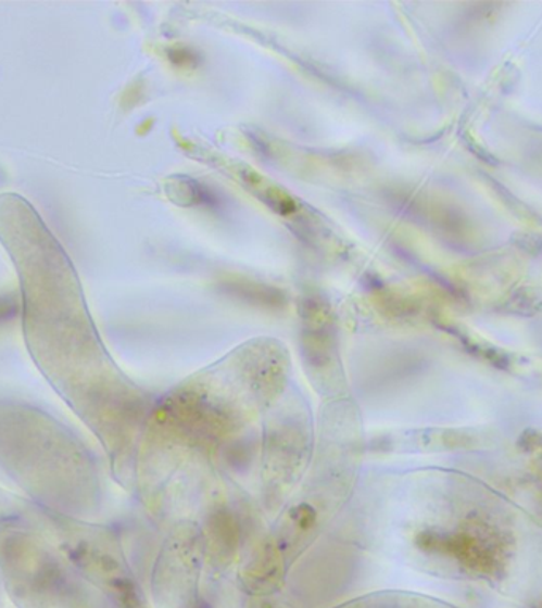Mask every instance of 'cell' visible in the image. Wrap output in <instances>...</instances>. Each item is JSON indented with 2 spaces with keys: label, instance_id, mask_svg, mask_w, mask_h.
<instances>
[{
  "label": "cell",
  "instance_id": "6da1fadb",
  "mask_svg": "<svg viewBox=\"0 0 542 608\" xmlns=\"http://www.w3.org/2000/svg\"><path fill=\"white\" fill-rule=\"evenodd\" d=\"M0 463L54 509L77 510L88 497L89 463L50 418L26 407H0Z\"/></svg>",
  "mask_w": 542,
  "mask_h": 608
}]
</instances>
